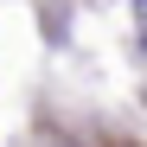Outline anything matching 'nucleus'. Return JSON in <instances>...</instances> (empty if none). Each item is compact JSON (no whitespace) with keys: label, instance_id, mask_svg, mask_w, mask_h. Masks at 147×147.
<instances>
[{"label":"nucleus","instance_id":"nucleus-1","mask_svg":"<svg viewBox=\"0 0 147 147\" xmlns=\"http://www.w3.org/2000/svg\"><path fill=\"white\" fill-rule=\"evenodd\" d=\"M134 32H141V45H147V0H134Z\"/></svg>","mask_w":147,"mask_h":147}]
</instances>
